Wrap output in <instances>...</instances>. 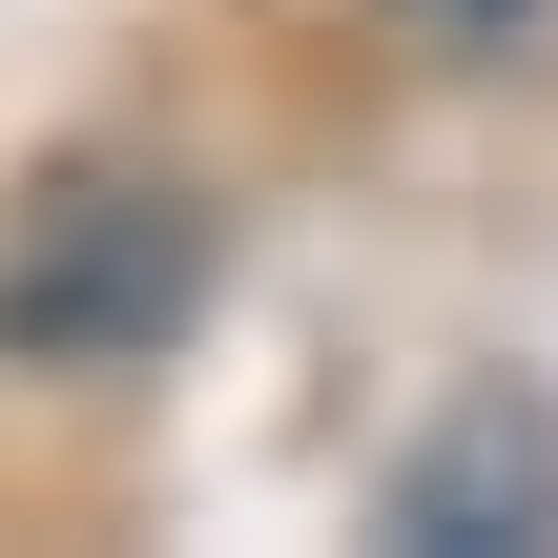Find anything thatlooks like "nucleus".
Masks as SVG:
<instances>
[{"mask_svg":"<svg viewBox=\"0 0 558 558\" xmlns=\"http://www.w3.org/2000/svg\"><path fill=\"white\" fill-rule=\"evenodd\" d=\"M393 538H414V558L558 538V414H518V393H456V414L393 456Z\"/></svg>","mask_w":558,"mask_h":558,"instance_id":"2","label":"nucleus"},{"mask_svg":"<svg viewBox=\"0 0 558 558\" xmlns=\"http://www.w3.org/2000/svg\"><path fill=\"white\" fill-rule=\"evenodd\" d=\"M207 311V186L166 166H62L0 228V373H145Z\"/></svg>","mask_w":558,"mask_h":558,"instance_id":"1","label":"nucleus"}]
</instances>
